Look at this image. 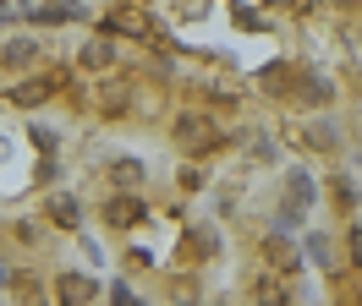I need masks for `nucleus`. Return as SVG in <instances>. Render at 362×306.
Here are the masks:
<instances>
[{
    "mask_svg": "<svg viewBox=\"0 0 362 306\" xmlns=\"http://www.w3.org/2000/svg\"><path fill=\"white\" fill-rule=\"evenodd\" d=\"M176 142H181L187 153L214 148V142H220V126H214L209 115H181V121H176Z\"/></svg>",
    "mask_w": 362,
    "mask_h": 306,
    "instance_id": "1",
    "label": "nucleus"
},
{
    "mask_svg": "<svg viewBox=\"0 0 362 306\" xmlns=\"http://www.w3.org/2000/svg\"><path fill=\"white\" fill-rule=\"evenodd\" d=\"M105 33H127V39H154V22L143 17V11H137V6H121V11H110V17H105Z\"/></svg>",
    "mask_w": 362,
    "mask_h": 306,
    "instance_id": "2",
    "label": "nucleus"
},
{
    "mask_svg": "<svg viewBox=\"0 0 362 306\" xmlns=\"http://www.w3.org/2000/svg\"><path fill=\"white\" fill-rule=\"evenodd\" d=\"M143 214H148V208H143L137 197H110V202H105V224H110V230H137Z\"/></svg>",
    "mask_w": 362,
    "mask_h": 306,
    "instance_id": "3",
    "label": "nucleus"
},
{
    "mask_svg": "<svg viewBox=\"0 0 362 306\" xmlns=\"http://www.w3.org/2000/svg\"><path fill=\"white\" fill-rule=\"evenodd\" d=\"M55 295H61V301H93L99 284H93L88 274H61V279H55Z\"/></svg>",
    "mask_w": 362,
    "mask_h": 306,
    "instance_id": "4",
    "label": "nucleus"
},
{
    "mask_svg": "<svg viewBox=\"0 0 362 306\" xmlns=\"http://www.w3.org/2000/svg\"><path fill=\"white\" fill-rule=\"evenodd\" d=\"M55 82H61V77H33V82L11 87V104H45L49 93H55Z\"/></svg>",
    "mask_w": 362,
    "mask_h": 306,
    "instance_id": "5",
    "label": "nucleus"
},
{
    "mask_svg": "<svg viewBox=\"0 0 362 306\" xmlns=\"http://www.w3.org/2000/svg\"><path fill=\"white\" fill-rule=\"evenodd\" d=\"M264 257H269V268H291V274H296V246L286 235H269V240H264Z\"/></svg>",
    "mask_w": 362,
    "mask_h": 306,
    "instance_id": "6",
    "label": "nucleus"
},
{
    "mask_svg": "<svg viewBox=\"0 0 362 306\" xmlns=\"http://www.w3.org/2000/svg\"><path fill=\"white\" fill-rule=\"evenodd\" d=\"M83 66H88V71H105V66H115V44H110V39L83 44Z\"/></svg>",
    "mask_w": 362,
    "mask_h": 306,
    "instance_id": "7",
    "label": "nucleus"
},
{
    "mask_svg": "<svg viewBox=\"0 0 362 306\" xmlns=\"http://www.w3.org/2000/svg\"><path fill=\"white\" fill-rule=\"evenodd\" d=\"M49 219H55V224H71V230H77V219H83L77 197H49Z\"/></svg>",
    "mask_w": 362,
    "mask_h": 306,
    "instance_id": "8",
    "label": "nucleus"
},
{
    "mask_svg": "<svg viewBox=\"0 0 362 306\" xmlns=\"http://www.w3.org/2000/svg\"><path fill=\"white\" fill-rule=\"evenodd\" d=\"M110 180H115V186H137V180H143V164H137V159H115Z\"/></svg>",
    "mask_w": 362,
    "mask_h": 306,
    "instance_id": "9",
    "label": "nucleus"
},
{
    "mask_svg": "<svg viewBox=\"0 0 362 306\" xmlns=\"http://www.w3.org/2000/svg\"><path fill=\"white\" fill-rule=\"evenodd\" d=\"M33 55H39V44H33V39H17V44H6V66H28Z\"/></svg>",
    "mask_w": 362,
    "mask_h": 306,
    "instance_id": "10",
    "label": "nucleus"
},
{
    "mask_svg": "<svg viewBox=\"0 0 362 306\" xmlns=\"http://www.w3.org/2000/svg\"><path fill=\"white\" fill-rule=\"evenodd\" d=\"M308 252H313L318 262H335V257H329V240H324V235H313V240H308Z\"/></svg>",
    "mask_w": 362,
    "mask_h": 306,
    "instance_id": "11",
    "label": "nucleus"
}]
</instances>
